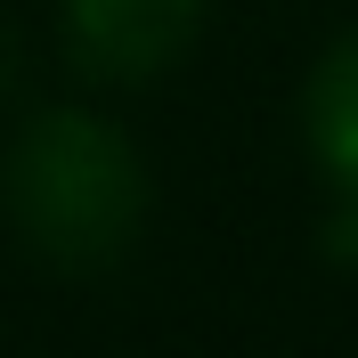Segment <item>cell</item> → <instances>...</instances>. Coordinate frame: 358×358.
<instances>
[{"label": "cell", "mask_w": 358, "mask_h": 358, "mask_svg": "<svg viewBox=\"0 0 358 358\" xmlns=\"http://www.w3.org/2000/svg\"><path fill=\"white\" fill-rule=\"evenodd\" d=\"M155 163L98 98H33L0 138V228L49 277H114L147 245Z\"/></svg>", "instance_id": "obj_1"}, {"label": "cell", "mask_w": 358, "mask_h": 358, "mask_svg": "<svg viewBox=\"0 0 358 358\" xmlns=\"http://www.w3.org/2000/svg\"><path fill=\"white\" fill-rule=\"evenodd\" d=\"M212 0H57V57L82 90H155L196 57Z\"/></svg>", "instance_id": "obj_2"}, {"label": "cell", "mask_w": 358, "mask_h": 358, "mask_svg": "<svg viewBox=\"0 0 358 358\" xmlns=\"http://www.w3.org/2000/svg\"><path fill=\"white\" fill-rule=\"evenodd\" d=\"M293 138L317 187V252L334 268H358V24L317 41L293 98Z\"/></svg>", "instance_id": "obj_3"}, {"label": "cell", "mask_w": 358, "mask_h": 358, "mask_svg": "<svg viewBox=\"0 0 358 358\" xmlns=\"http://www.w3.org/2000/svg\"><path fill=\"white\" fill-rule=\"evenodd\" d=\"M17 73H24V41H17V24L0 17V106L17 98Z\"/></svg>", "instance_id": "obj_4"}]
</instances>
